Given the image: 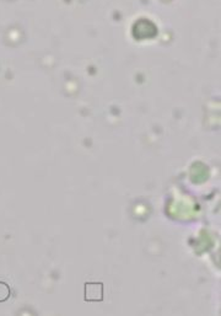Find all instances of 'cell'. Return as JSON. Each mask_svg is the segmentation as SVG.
Instances as JSON below:
<instances>
[{"mask_svg": "<svg viewBox=\"0 0 221 316\" xmlns=\"http://www.w3.org/2000/svg\"><path fill=\"white\" fill-rule=\"evenodd\" d=\"M10 296V289L8 284L0 282V301H5Z\"/></svg>", "mask_w": 221, "mask_h": 316, "instance_id": "7a4b0ae2", "label": "cell"}, {"mask_svg": "<svg viewBox=\"0 0 221 316\" xmlns=\"http://www.w3.org/2000/svg\"><path fill=\"white\" fill-rule=\"evenodd\" d=\"M102 290L103 287L101 283H87L85 287V294H86L85 299L89 301L102 300Z\"/></svg>", "mask_w": 221, "mask_h": 316, "instance_id": "6da1fadb", "label": "cell"}]
</instances>
